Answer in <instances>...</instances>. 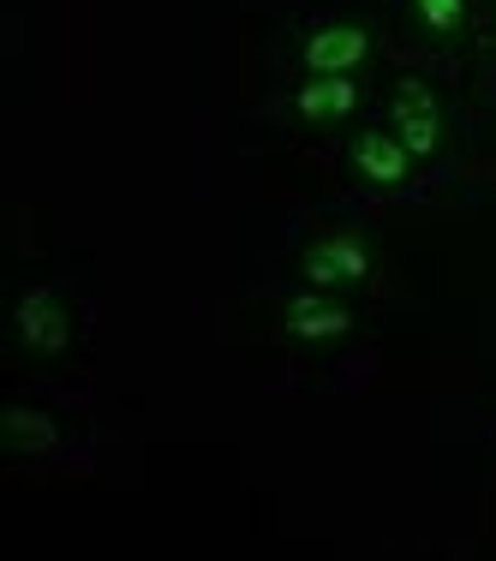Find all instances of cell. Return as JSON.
<instances>
[{
    "label": "cell",
    "instance_id": "1",
    "mask_svg": "<svg viewBox=\"0 0 496 561\" xmlns=\"http://www.w3.org/2000/svg\"><path fill=\"white\" fill-rule=\"evenodd\" d=\"M395 138L407 144L413 156L437 150V102L419 78H401V90H395Z\"/></svg>",
    "mask_w": 496,
    "mask_h": 561
},
{
    "label": "cell",
    "instance_id": "2",
    "mask_svg": "<svg viewBox=\"0 0 496 561\" xmlns=\"http://www.w3.org/2000/svg\"><path fill=\"white\" fill-rule=\"evenodd\" d=\"M19 335L31 341L36 353H60V346L72 341V323H66L60 293H48V287L24 293V299H19Z\"/></svg>",
    "mask_w": 496,
    "mask_h": 561
},
{
    "label": "cell",
    "instance_id": "3",
    "mask_svg": "<svg viewBox=\"0 0 496 561\" xmlns=\"http://www.w3.org/2000/svg\"><path fill=\"white\" fill-rule=\"evenodd\" d=\"M365 270H371V257H365V245H359V239H324V245L305 251V280H312V287L359 280Z\"/></svg>",
    "mask_w": 496,
    "mask_h": 561
},
{
    "label": "cell",
    "instance_id": "4",
    "mask_svg": "<svg viewBox=\"0 0 496 561\" xmlns=\"http://www.w3.org/2000/svg\"><path fill=\"white\" fill-rule=\"evenodd\" d=\"M371 48V36L359 31V24H335V31H317L312 43H305V66H312L317 78L324 72H347V66H359Z\"/></svg>",
    "mask_w": 496,
    "mask_h": 561
},
{
    "label": "cell",
    "instance_id": "5",
    "mask_svg": "<svg viewBox=\"0 0 496 561\" xmlns=\"http://www.w3.org/2000/svg\"><path fill=\"white\" fill-rule=\"evenodd\" d=\"M407 162H413V150L401 138H383V131H365V138L353 144V168L377 185H401L407 180Z\"/></svg>",
    "mask_w": 496,
    "mask_h": 561
},
{
    "label": "cell",
    "instance_id": "6",
    "mask_svg": "<svg viewBox=\"0 0 496 561\" xmlns=\"http://www.w3.org/2000/svg\"><path fill=\"white\" fill-rule=\"evenodd\" d=\"M288 329L300 341H329V335H347V329H353V317H347L341 305H324L317 293H300V299H293V311H288Z\"/></svg>",
    "mask_w": 496,
    "mask_h": 561
},
{
    "label": "cell",
    "instance_id": "7",
    "mask_svg": "<svg viewBox=\"0 0 496 561\" xmlns=\"http://www.w3.org/2000/svg\"><path fill=\"white\" fill-rule=\"evenodd\" d=\"M353 108H359V90H353L347 72H324V78H312V84L300 90V114L305 119H329V114H353Z\"/></svg>",
    "mask_w": 496,
    "mask_h": 561
},
{
    "label": "cell",
    "instance_id": "8",
    "mask_svg": "<svg viewBox=\"0 0 496 561\" xmlns=\"http://www.w3.org/2000/svg\"><path fill=\"white\" fill-rule=\"evenodd\" d=\"M7 431H12V443H19L24 454H43V448H55V419L48 412H31V407H12L7 412Z\"/></svg>",
    "mask_w": 496,
    "mask_h": 561
},
{
    "label": "cell",
    "instance_id": "9",
    "mask_svg": "<svg viewBox=\"0 0 496 561\" xmlns=\"http://www.w3.org/2000/svg\"><path fill=\"white\" fill-rule=\"evenodd\" d=\"M419 12H425L431 31H454V24H461V0H419Z\"/></svg>",
    "mask_w": 496,
    "mask_h": 561
}]
</instances>
